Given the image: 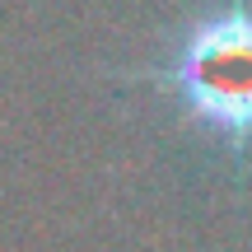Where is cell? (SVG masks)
I'll return each instance as SVG.
<instances>
[{
  "label": "cell",
  "mask_w": 252,
  "mask_h": 252,
  "mask_svg": "<svg viewBox=\"0 0 252 252\" xmlns=\"http://www.w3.org/2000/svg\"><path fill=\"white\" fill-rule=\"evenodd\" d=\"M163 89L206 135L248 150L252 145V5L234 0L191 19L173 52L159 65L140 70Z\"/></svg>",
  "instance_id": "obj_1"
}]
</instances>
